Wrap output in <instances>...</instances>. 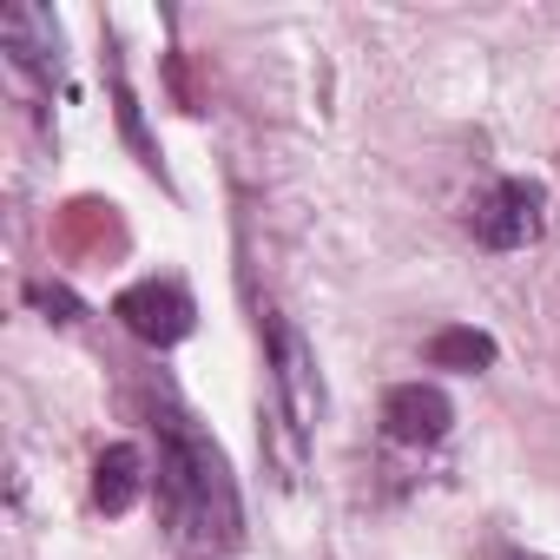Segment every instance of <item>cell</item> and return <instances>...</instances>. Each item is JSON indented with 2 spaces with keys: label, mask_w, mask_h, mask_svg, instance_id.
<instances>
[{
  "label": "cell",
  "mask_w": 560,
  "mask_h": 560,
  "mask_svg": "<svg viewBox=\"0 0 560 560\" xmlns=\"http://www.w3.org/2000/svg\"><path fill=\"white\" fill-rule=\"evenodd\" d=\"M508 560H540V553H508Z\"/></svg>",
  "instance_id": "obj_9"
},
{
  "label": "cell",
  "mask_w": 560,
  "mask_h": 560,
  "mask_svg": "<svg viewBox=\"0 0 560 560\" xmlns=\"http://www.w3.org/2000/svg\"><path fill=\"white\" fill-rule=\"evenodd\" d=\"M113 317L139 337V343H159V350H172V343H185L191 337V324H198V311H191V298L178 291V284H132V291H119V304H113Z\"/></svg>",
  "instance_id": "obj_3"
},
{
  "label": "cell",
  "mask_w": 560,
  "mask_h": 560,
  "mask_svg": "<svg viewBox=\"0 0 560 560\" xmlns=\"http://www.w3.org/2000/svg\"><path fill=\"white\" fill-rule=\"evenodd\" d=\"M448 422H455V402H448L435 383H402V389L383 396V429H389L396 442H409V448L442 442Z\"/></svg>",
  "instance_id": "obj_5"
},
{
  "label": "cell",
  "mask_w": 560,
  "mask_h": 560,
  "mask_svg": "<svg viewBox=\"0 0 560 560\" xmlns=\"http://www.w3.org/2000/svg\"><path fill=\"white\" fill-rule=\"evenodd\" d=\"M27 298H34L40 311H54V324H73V317H80V298H73V291H60V284H34Z\"/></svg>",
  "instance_id": "obj_8"
},
{
  "label": "cell",
  "mask_w": 560,
  "mask_h": 560,
  "mask_svg": "<svg viewBox=\"0 0 560 560\" xmlns=\"http://www.w3.org/2000/svg\"><path fill=\"white\" fill-rule=\"evenodd\" d=\"M159 501H165L172 534L191 540V547L224 553L244 534L237 488H231V468H224L218 442L198 435V422L178 416V409H159Z\"/></svg>",
  "instance_id": "obj_1"
},
{
  "label": "cell",
  "mask_w": 560,
  "mask_h": 560,
  "mask_svg": "<svg viewBox=\"0 0 560 560\" xmlns=\"http://www.w3.org/2000/svg\"><path fill=\"white\" fill-rule=\"evenodd\" d=\"M270 357H277V402H284V416H291L298 435H311V429H317V409H324L311 343H304L284 317H277V324H270Z\"/></svg>",
  "instance_id": "obj_4"
},
{
  "label": "cell",
  "mask_w": 560,
  "mask_h": 560,
  "mask_svg": "<svg viewBox=\"0 0 560 560\" xmlns=\"http://www.w3.org/2000/svg\"><path fill=\"white\" fill-rule=\"evenodd\" d=\"M139 494H145V455H139L132 442H113V448L93 462V501H100L106 514H126Z\"/></svg>",
  "instance_id": "obj_6"
},
{
  "label": "cell",
  "mask_w": 560,
  "mask_h": 560,
  "mask_svg": "<svg viewBox=\"0 0 560 560\" xmlns=\"http://www.w3.org/2000/svg\"><path fill=\"white\" fill-rule=\"evenodd\" d=\"M540 211H547V191L534 178H501L468 205V231L488 250H521V244L540 237Z\"/></svg>",
  "instance_id": "obj_2"
},
{
  "label": "cell",
  "mask_w": 560,
  "mask_h": 560,
  "mask_svg": "<svg viewBox=\"0 0 560 560\" xmlns=\"http://www.w3.org/2000/svg\"><path fill=\"white\" fill-rule=\"evenodd\" d=\"M429 363H435V370H468V376H475V370L494 363V337H488V330H435V337H429Z\"/></svg>",
  "instance_id": "obj_7"
}]
</instances>
